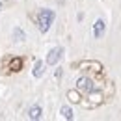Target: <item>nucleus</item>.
<instances>
[{
  "label": "nucleus",
  "mask_w": 121,
  "mask_h": 121,
  "mask_svg": "<svg viewBox=\"0 0 121 121\" xmlns=\"http://www.w3.org/2000/svg\"><path fill=\"white\" fill-rule=\"evenodd\" d=\"M0 9H2V4H0Z\"/></svg>",
  "instance_id": "11"
},
{
  "label": "nucleus",
  "mask_w": 121,
  "mask_h": 121,
  "mask_svg": "<svg viewBox=\"0 0 121 121\" xmlns=\"http://www.w3.org/2000/svg\"><path fill=\"white\" fill-rule=\"evenodd\" d=\"M43 73H45V63H43V61H35L32 75L35 76V78H39V76H43Z\"/></svg>",
  "instance_id": "5"
},
{
  "label": "nucleus",
  "mask_w": 121,
  "mask_h": 121,
  "mask_svg": "<svg viewBox=\"0 0 121 121\" xmlns=\"http://www.w3.org/2000/svg\"><path fill=\"white\" fill-rule=\"evenodd\" d=\"M67 97H69L73 103H78V101H80V93H78L76 90H71L69 93H67Z\"/></svg>",
  "instance_id": "10"
},
{
  "label": "nucleus",
  "mask_w": 121,
  "mask_h": 121,
  "mask_svg": "<svg viewBox=\"0 0 121 121\" xmlns=\"http://www.w3.org/2000/svg\"><path fill=\"white\" fill-rule=\"evenodd\" d=\"M104 32H106V22L103 19H97V21L93 22V35H95L97 39H101V37L104 35Z\"/></svg>",
  "instance_id": "4"
},
{
  "label": "nucleus",
  "mask_w": 121,
  "mask_h": 121,
  "mask_svg": "<svg viewBox=\"0 0 121 121\" xmlns=\"http://www.w3.org/2000/svg\"><path fill=\"white\" fill-rule=\"evenodd\" d=\"M61 56H63V48H61V47H54V48L48 52V56H47V63H48V65H56V63L61 60Z\"/></svg>",
  "instance_id": "3"
},
{
  "label": "nucleus",
  "mask_w": 121,
  "mask_h": 121,
  "mask_svg": "<svg viewBox=\"0 0 121 121\" xmlns=\"http://www.w3.org/2000/svg\"><path fill=\"white\" fill-rule=\"evenodd\" d=\"M13 39H15V41H24L26 35H24V32L21 30V28H15V30H13Z\"/></svg>",
  "instance_id": "9"
},
{
  "label": "nucleus",
  "mask_w": 121,
  "mask_h": 121,
  "mask_svg": "<svg viewBox=\"0 0 121 121\" xmlns=\"http://www.w3.org/2000/svg\"><path fill=\"white\" fill-rule=\"evenodd\" d=\"M28 117L30 119H39L41 117V106H32L28 110Z\"/></svg>",
  "instance_id": "6"
},
{
  "label": "nucleus",
  "mask_w": 121,
  "mask_h": 121,
  "mask_svg": "<svg viewBox=\"0 0 121 121\" xmlns=\"http://www.w3.org/2000/svg\"><path fill=\"white\" fill-rule=\"evenodd\" d=\"M54 11L52 9H48V8H43L39 13H37V26H39V32H48V28L52 26V22H54Z\"/></svg>",
  "instance_id": "1"
},
{
  "label": "nucleus",
  "mask_w": 121,
  "mask_h": 121,
  "mask_svg": "<svg viewBox=\"0 0 121 121\" xmlns=\"http://www.w3.org/2000/svg\"><path fill=\"white\" fill-rule=\"evenodd\" d=\"M76 90H78V91H84V93L90 95L91 91H95V84L91 82L90 78L82 76V78H78V82H76Z\"/></svg>",
  "instance_id": "2"
},
{
  "label": "nucleus",
  "mask_w": 121,
  "mask_h": 121,
  "mask_svg": "<svg viewBox=\"0 0 121 121\" xmlns=\"http://www.w3.org/2000/svg\"><path fill=\"white\" fill-rule=\"evenodd\" d=\"M21 67H22V60L21 58H13L9 61V69L11 71H21Z\"/></svg>",
  "instance_id": "7"
},
{
  "label": "nucleus",
  "mask_w": 121,
  "mask_h": 121,
  "mask_svg": "<svg viewBox=\"0 0 121 121\" xmlns=\"http://www.w3.org/2000/svg\"><path fill=\"white\" fill-rule=\"evenodd\" d=\"M60 114H61V117H65V119H73V110L69 106H61Z\"/></svg>",
  "instance_id": "8"
}]
</instances>
